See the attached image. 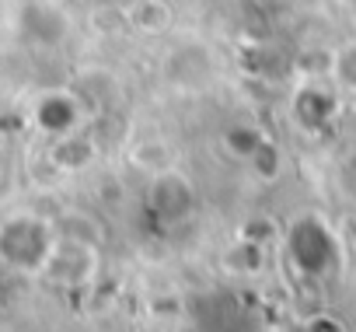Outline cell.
<instances>
[{"instance_id": "obj_1", "label": "cell", "mask_w": 356, "mask_h": 332, "mask_svg": "<svg viewBox=\"0 0 356 332\" xmlns=\"http://www.w3.org/2000/svg\"><path fill=\"white\" fill-rule=\"evenodd\" d=\"M53 252L49 224L39 217H15L0 228V259L18 269H39Z\"/></svg>"}, {"instance_id": "obj_2", "label": "cell", "mask_w": 356, "mask_h": 332, "mask_svg": "<svg viewBox=\"0 0 356 332\" xmlns=\"http://www.w3.org/2000/svg\"><path fill=\"white\" fill-rule=\"evenodd\" d=\"M39 126L49 129V133H67L74 122H77V109L67 95H49L39 102Z\"/></svg>"}, {"instance_id": "obj_3", "label": "cell", "mask_w": 356, "mask_h": 332, "mask_svg": "<svg viewBox=\"0 0 356 332\" xmlns=\"http://www.w3.org/2000/svg\"><path fill=\"white\" fill-rule=\"evenodd\" d=\"M335 74H339L342 84L356 88V46H346V49L339 53V60H335Z\"/></svg>"}, {"instance_id": "obj_4", "label": "cell", "mask_w": 356, "mask_h": 332, "mask_svg": "<svg viewBox=\"0 0 356 332\" xmlns=\"http://www.w3.org/2000/svg\"><path fill=\"white\" fill-rule=\"evenodd\" d=\"M349 4H353V8H356V0H349Z\"/></svg>"}]
</instances>
